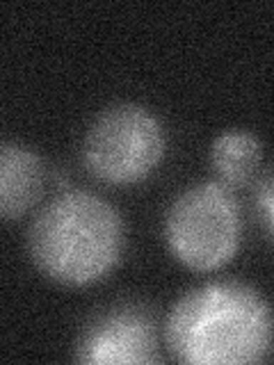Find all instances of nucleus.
I'll list each match as a JSON object with an SVG mask.
<instances>
[{
	"label": "nucleus",
	"mask_w": 274,
	"mask_h": 365,
	"mask_svg": "<svg viewBox=\"0 0 274 365\" xmlns=\"http://www.w3.org/2000/svg\"><path fill=\"white\" fill-rule=\"evenodd\" d=\"M165 338L171 356L188 365L258 363L272 349L274 315L251 285L210 281L174 304Z\"/></svg>",
	"instance_id": "f257e3e1"
},
{
	"label": "nucleus",
	"mask_w": 274,
	"mask_h": 365,
	"mask_svg": "<svg viewBox=\"0 0 274 365\" xmlns=\"http://www.w3.org/2000/svg\"><path fill=\"white\" fill-rule=\"evenodd\" d=\"M28 251L49 279L83 288L98 283L123 254V220L117 208L89 190H66L34 215Z\"/></svg>",
	"instance_id": "f03ea898"
},
{
	"label": "nucleus",
	"mask_w": 274,
	"mask_h": 365,
	"mask_svg": "<svg viewBox=\"0 0 274 365\" xmlns=\"http://www.w3.org/2000/svg\"><path fill=\"white\" fill-rule=\"evenodd\" d=\"M165 240L181 265L215 272L228 265L243 242V212L233 192L222 182H197L171 201Z\"/></svg>",
	"instance_id": "7ed1b4c3"
},
{
	"label": "nucleus",
	"mask_w": 274,
	"mask_h": 365,
	"mask_svg": "<svg viewBox=\"0 0 274 365\" xmlns=\"http://www.w3.org/2000/svg\"><path fill=\"white\" fill-rule=\"evenodd\" d=\"M165 130L156 114L137 103L103 110L85 133L83 165L89 176L112 187H131L156 171L165 155Z\"/></svg>",
	"instance_id": "20e7f679"
},
{
	"label": "nucleus",
	"mask_w": 274,
	"mask_h": 365,
	"mask_svg": "<svg viewBox=\"0 0 274 365\" xmlns=\"http://www.w3.org/2000/svg\"><path fill=\"white\" fill-rule=\"evenodd\" d=\"M158 327L153 313L135 302L96 313L80 331L76 361L87 365L158 363Z\"/></svg>",
	"instance_id": "39448f33"
},
{
	"label": "nucleus",
	"mask_w": 274,
	"mask_h": 365,
	"mask_svg": "<svg viewBox=\"0 0 274 365\" xmlns=\"http://www.w3.org/2000/svg\"><path fill=\"white\" fill-rule=\"evenodd\" d=\"M46 185L44 160L19 142L0 146V215L5 222L21 220L30 212Z\"/></svg>",
	"instance_id": "423d86ee"
},
{
	"label": "nucleus",
	"mask_w": 274,
	"mask_h": 365,
	"mask_svg": "<svg viewBox=\"0 0 274 365\" xmlns=\"http://www.w3.org/2000/svg\"><path fill=\"white\" fill-rule=\"evenodd\" d=\"M263 158V146L256 135L247 130H226L213 142L210 163L217 176L228 190L247 187L254 182Z\"/></svg>",
	"instance_id": "0eeeda50"
},
{
	"label": "nucleus",
	"mask_w": 274,
	"mask_h": 365,
	"mask_svg": "<svg viewBox=\"0 0 274 365\" xmlns=\"http://www.w3.org/2000/svg\"><path fill=\"white\" fill-rule=\"evenodd\" d=\"M251 205H254V212L263 231L274 240V167H270L265 174H260L254 180Z\"/></svg>",
	"instance_id": "6e6552de"
}]
</instances>
